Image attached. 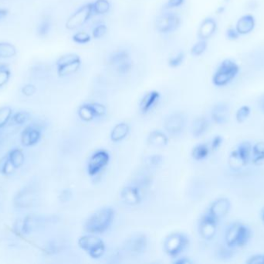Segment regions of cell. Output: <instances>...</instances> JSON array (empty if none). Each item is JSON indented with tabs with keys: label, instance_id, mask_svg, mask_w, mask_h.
<instances>
[{
	"label": "cell",
	"instance_id": "cell-1",
	"mask_svg": "<svg viewBox=\"0 0 264 264\" xmlns=\"http://www.w3.org/2000/svg\"><path fill=\"white\" fill-rule=\"evenodd\" d=\"M116 211L112 206L99 208L85 221L84 229L88 233H104L109 230L115 222Z\"/></svg>",
	"mask_w": 264,
	"mask_h": 264
},
{
	"label": "cell",
	"instance_id": "cell-2",
	"mask_svg": "<svg viewBox=\"0 0 264 264\" xmlns=\"http://www.w3.org/2000/svg\"><path fill=\"white\" fill-rule=\"evenodd\" d=\"M252 237L250 226L243 223H234L227 227L224 234L225 245L230 250L246 246Z\"/></svg>",
	"mask_w": 264,
	"mask_h": 264
},
{
	"label": "cell",
	"instance_id": "cell-3",
	"mask_svg": "<svg viewBox=\"0 0 264 264\" xmlns=\"http://www.w3.org/2000/svg\"><path fill=\"white\" fill-rule=\"evenodd\" d=\"M190 246V238L182 231H174L164 239V252L168 257L176 259L182 255Z\"/></svg>",
	"mask_w": 264,
	"mask_h": 264
},
{
	"label": "cell",
	"instance_id": "cell-4",
	"mask_svg": "<svg viewBox=\"0 0 264 264\" xmlns=\"http://www.w3.org/2000/svg\"><path fill=\"white\" fill-rule=\"evenodd\" d=\"M240 68L232 59H225L218 66L212 75V82L216 87H224L235 79Z\"/></svg>",
	"mask_w": 264,
	"mask_h": 264
},
{
	"label": "cell",
	"instance_id": "cell-5",
	"mask_svg": "<svg viewBox=\"0 0 264 264\" xmlns=\"http://www.w3.org/2000/svg\"><path fill=\"white\" fill-rule=\"evenodd\" d=\"M78 245L90 258L98 260L106 252V244L96 234L88 233L81 235L78 239Z\"/></svg>",
	"mask_w": 264,
	"mask_h": 264
},
{
	"label": "cell",
	"instance_id": "cell-6",
	"mask_svg": "<svg viewBox=\"0 0 264 264\" xmlns=\"http://www.w3.org/2000/svg\"><path fill=\"white\" fill-rule=\"evenodd\" d=\"M109 66L120 75H126L133 68V61L128 51L117 49L112 51L108 58Z\"/></svg>",
	"mask_w": 264,
	"mask_h": 264
},
{
	"label": "cell",
	"instance_id": "cell-7",
	"mask_svg": "<svg viewBox=\"0 0 264 264\" xmlns=\"http://www.w3.org/2000/svg\"><path fill=\"white\" fill-rule=\"evenodd\" d=\"M111 154L105 149H98L93 151L88 158L86 170L88 176L95 177L104 171L109 165Z\"/></svg>",
	"mask_w": 264,
	"mask_h": 264
},
{
	"label": "cell",
	"instance_id": "cell-8",
	"mask_svg": "<svg viewBox=\"0 0 264 264\" xmlns=\"http://www.w3.org/2000/svg\"><path fill=\"white\" fill-rule=\"evenodd\" d=\"M252 147L250 141L241 142L229 156L228 163L233 170H239L246 166L251 161Z\"/></svg>",
	"mask_w": 264,
	"mask_h": 264
},
{
	"label": "cell",
	"instance_id": "cell-9",
	"mask_svg": "<svg viewBox=\"0 0 264 264\" xmlns=\"http://www.w3.org/2000/svg\"><path fill=\"white\" fill-rule=\"evenodd\" d=\"M187 126V118L181 112H175L165 118L163 122L164 131L169 136L178 137L185 132Z\"/></svg>",
	"mask_w": 264,
	"mask_h": 264
},
{
	"label": "cell",
	"instance_id": "cell-10",
	"mask_svg": "<svg viewBox=\"0 0 264 264\" xmlns=\"http://www.w3.org/2000/svg\"><path fill=\"white\" fill-rule=\"evenodd\" d=\"M93 15L92 2L85 4L70 15L65 24V28L69 31L79 29L90 20Z\"/></svg>",
	"mask_w": 264,
	"mask_h": 264
},
{
	"label": "cell",
	"instance_id": "cell-11",
	"mask_svg": "<svg viewBox=\"0 0 264 264\" xmlns=\"http://www.w3.org/2000/svg\"><path fill=\"white\" fill-rule=\"evenodd\" d=\"M107 107L99 102L84 103L78 109V116L81 121L90 123L94 120H100L106 116Z\"/></svg>",
	"mask_w": 264,
	"mask_h": 264
},
{
	"label": "cell",
	"instance_id": "cell-12",
	"mask_svg": "<svg viewBox=\"0 0 264 264\" xmlns=\"http://www.w3.org/2000/svg\"><path fill=\"white\" fill-rule=\"evenodd\" d=\"M181 24V18L179 15L169 11L162 13L158 17L155 26L158 33L169 34L177 31Z\"/></svg>",
	"mask_w": 264,
	"mask_h": 264
},
{
	"label": "cell",
	"instance_id": "cell-13",
	"mask_svg": "<svg viewBox=\"0 0 264 264\" xmlns=\"http://www.w3.org/2000/svg\"><path fill=\"white\" fill-rule=\"evenodd\" d=\"M120 198L125 205L138 206L143 200V188L139 183L128 184L120 190Z\"/></svg>",
	"mask_w": 264,
	"mask_h": 264
},
{
	"label": "cell",
	"instance_id": "cell-14",
	"mask_svg": "<svg viewBox=\"0 0 264 264\" xmlns=\"http://www.w3.org/2000/svg\"><path fill=\"white\" fill-rule=\"evenodd\" d=\"M219 222L207 212L202 216L198 223V232L203 240L209 242L215 238Z\"/></svg>",
	"mask_w": 264,
	"mask_h": 264
},
{
	"label": "cell",
	"instance_id": "cell-15",
	"mask_svg": "<svg viewBox=\"0 0 264 264\" xmlns=\"http://www.w3.org/2000/svg\"><path fill=\"white\" fill-rule=\"evenodd\" d=\"M148 238L144 233H136L127 239L124 244L126 251L132 256H140L147 250Z\"/></svg>",
	"mask_w": 264,
	"mask_h": 264
},
{
	"label": "cell",
	"instance_id": "cell-16",
	"mask_svg": "<svg viewBox=\"0 0 264 264\" xmlns=\"http://www.w3.org/2000/svg\"><path fill=\"white\" fill-rule=\"evenodd\" d=\"M231 209V202L227 198H219L214 200L208 207V212L218 221L228 215Z\"/></svg>",
	"mask_w": 264,
	"mask_h": 264
},
{
	"label": "cell",
	"instance_id": "cell-17",
	"mask_svg": "<svg viewBox=\"0 0 264 264\" xmlns=\"http://www.w3.org/2000/svg\"><path fill=\"white\" fill-rule=\"evenodd\" d=\"M161 93L156 90L149 91L142 97L139 102V110L142 115H147L159 103Z\"/></svg>",
	"mask_w": 264,
	"mask_h": 264
},
{
	"label": "cell",
	"instance_id": "cell-18",
	"mask_svg": "<svg viewBox=\"0 0 264 264\" xmlns=\"http://www.w3.org/2000/svg\"><path fill=\"white\" fill-rule=\"evenodd\" d=\"M217 28V21L213 17H206L200 24L198 37L200 40H208L216 33Z\"/></svg>",
	"mask_w": 264,
	"mask_h": 264
},
{
	"label": "cell",
	"instance_id": "cell-19",
	"mask_svg": "<svg viewBox=\"0 0 264 264\" xmlns=\"http://www.w3.org/2000/svg\"><path fill=\"white\" fill-rule=\"evenodd\" d=\"M41 136L42 133L40 129L29 126L22 132V145L24 147H32L40 142Z\"/></svg>",
	"mask_w": 264,
	"mask_h": 264
},
{
	"label": "cell",
	"instance_id": "cell-20",
	"mask_svg": "<svg viewBox=\"0 0 264 264\" xmlns=\"http://www.w3.org/2000/svg\"><path fill=\"white\" fill-rule=\"evenodd\" d=\"M131 132V127L126 122H120L112 128L110 132V139L114 143H119L128 137Z\"/></svg>",
	"mask_w": 264,
	"mask_h": 264
},
{
	"label": "cell",
	"instance_id": "cell-21",
	"mask_svg": "<svg viewBox=\"0 0 264 264\" xmlns=\"http://www.w3.org/2000/svg\"><path fill=\"white\" fill-rule=\"evenodd\" d=\"M147 142L151 147L155 148H163L169 145V136L165 131L154 130L148 134Z\"/></svg>",
	"mask_w": 264,
	"mask_h": 264
},
{
	"label": "cell",
	"instance_id": "cell-22",
	"mask_svg": "<svg viewBox=\"0 0 264 264\" xmlns=\"http://www.w3.org/2000/svg\"><path fill=\"white\" fill-rule=\"evenodd\" d=\"M211 119L217 125H223L229 118V106L224 102H219L211 109Z\"/></svg>",
	"mask_w": 264,
	"mask_h": 264
},
{
	"label": "cell",
	"instance_id": "cell-23",
	"mask_svg": "<svg viewBox=\"0 0 264 264\" xmlns=\"http://www.w3.org/2000/svg\"><path fill=\"white\" fill-rule=\"evenodd\" d=\"M255 27V17L251 14H246L237 20L235 28L239 35H247L254 31Z\"/></svg>",
	"mask_w": 264,
	"mask_h": 264
},
{
	"label": "cell",
	"instance_id": "cell-24",
	"mask_svg": "<svg viewBox=\"0 0 264 264\" xmlns=\"http://www.w3.org/2000/svg\"><path fill=\"white\" fill-rule=\"evenodd\" d=\"M210 123L205 116H200L195 119L191 126V133L195 138L202 137L208 131Z\"/></svg>",
	"mask_w": 264,
	"mask_h": 264
},
{
	"label": "cell",
	"instance_id": "cell-25",
	"mask_svg": "<svg viewBox=\"0 0 264 264\" xmlns=\"http://www.w3.org/2000/svg\"><path fill=\"white\" fill-rule=\"evenodd\" d=\"M210 153V147L208 143H198L192 148L191 156L194 161H203L208 158Z\"/></svg>",
	"mask_w": 264,
	"mask_h": 264
},
{
	"label": "cell",
	"instance_id": "cell-26",
	"mask_svg": "<svg viewBox=\"0 0 264 264\" xmlns=\"http://www.w3.org/2000/svg\"><path fill=\"white\" fill-rule=\"evenodd\" d=\"M11 166L14 169H19L25 163V154L20 148H14L7 154Z\"/></svg>",
	"mask_w": 264,
	"mask_h": 264
},
{
	"label": "cell",
	"instance_id": "cell-27",
	"mask_svg": "<svg viewBox=\"0 0 264 264\" xmlns=\"http://www.w3.org/2000/svg\"><path fill=\"white\" fill-rule=\"evenodd\" d=\"M81 66V60L67 64L65 66L57 67V72L59 78H66L70 76L78 71Z\"/></svg>",
	"mask_w": 264,
	"mask_h": 264
},
{
	"label": "cell",
	"instance_id": "cell-28",
	"mask_svg": "<svg viewBox=\"0 0 264 264\" xmlns=\"http://www.w3.org/2000/svg\"><path fill=\"white\" fill-rule=\"evenodd\" d=\"M52 20L49 17H43L36 26V34L40 38H46L52 30Z\"/></svg>",
	"mask_w": 264,
	"mask_h": 264
},
{
	"label": "cell",
	"instance_id": "cell-29",
	"mask_svg": "<svg viewBox=\"0 0 264 264\" xmlns=\"http://www.w3.org/2000/svg\"><path fill=\"white\" fill-rule=\"evenodd\" d=\"M17 55L16 47L9 42L0 41V59L7 60Z\"/></svg>",
	"mask_w": 264,
	"mask_h": 264
},
{
	"label": "cell",
	"instance_id": "cell-30",
	"mask_svg": "<svg viewBox=\"0 0 264 264\" xmlns=\"http://www.w3.org/2000/svg\"><path fill=\"white\" fill-rule=\"evenodd\" d=\"M251 161L254 165L264 162V141L257 142L252 147Z\"/></svg>",
	"mask_w": 264,
	"mask_h": 264
},
{
	"label": "cell",
	"instance_id": "cell-31",
	"mask_svg": "<svg viewBox=\"0 0 264 264\" xmlns=\"http://www.w3.org/2000/svg\"><path fill=\"white\" fill-rule=\"evenodd\" d=\"M93 5V15L95 16H104L109 13L112 7L109 0H95L92 2Z\"/></svg>",
	"mask_w": 264,
	"mask_h": 264
},
{
	"label": "cell",
	"instance_id": "cell-32",
	"mask_svg": "<svg viewBox=\"0 0 264 264\" xmlns=\"http://www.w3.org/2000/svg\"><path fill=\"white\" fill-rule=\"evenodd\" d=\"M39 223H40V220H38L37 218L33 217V216H27L22 223V233L24 235H29L32 233V231L37 228Z\"/></svg>",
	"mask_w": 264,
	"mask_h": 264
},
{
	"label": "cell",
	"instance_id": "cell-33",
	"mask_svg": "<svg viewBox=\"0 0 264 264\" xmlns=\"http://www.w3.org/2000/svg\"><path fill=\"white\" fill-rule=\"evenodd\" d=\"M13 115V109L9 105L0 107V131L7 125Z\"/></svg>",
	"mask_w": 264,
	"mask_h": 264
},
{
	"label": "cell",
	"instance_id": "cell-34",
	"mask_svg": "<svg viewBox=\"0 0 264 264\" xmlns=\"http://www.w3.org/2000/svg\"><path fill=\"white\" fill-rule=\"evenodd\" d=\"M30 118V114L27 111H19L13 115L11 118L9 124L11 125H24Z\"/></svg>",
	"mask_w": 264,
	"mask_h": 264
},
{
	"label": "cell",
	"instance_id": "cell-35",
	"mask_svg": "<svg viewBox=\"0 0 264 264\" xmlns=\"http://www.w3.org/2000/svg\"><path fill=\"white\" fill-rule=\"evenodd\" d=\"M12 76L10 68L7 65L0 64V89L7 85Z\"/></svg>",
	"mask_w": 264,
	"mask_h": 264
},
{
	"label": "cell",
	"instance_id": "cell-36",
	"mask_svg": "<svg viewBox=\"0 0 264 264\" xmlns=\"http://www.w3.org/2000/svg\"><path fill=\"white\" fill-rule=\"evenodd\" d=\"M208 48L207 40H199L191 48V55L194 57H200L206 51Z\"/></svg>",
	"mask_w": 264,
	"mask_h": 264
},
{
	"label": "cell",
	"instance_id": "cell-37",
	"mask_svg": "<svg viewBox=\"0 0 264 264\" xmlns=\"http://www.w3.org/2000/svg\"><path fill=\"white\" fill-rule=\"evenodd\" d=\"M81 58L79 55L77 54H74V53H70V54H66V55H62L59 57L56 62V67H59V66H65L67 64L73 63L74 62H78V61H81Z\"/></svg>",
	"mask_w": 264,
	"mask_h": 264
},
{
	"label": "cell",
	"instance_id": "cell-38",
	"mask_svg": "<svg viewBox=\"0 0 264 264\" xmlns=\"http://www.w3.org/2000/svg\"><path fill=\"white\" fill-rule=\"evenodd\" d=\"M92 36L86 31H78L72 36L74 43L78 44H87L90 42Z\"/></svg>",
	"mask_w": 264,
	"mask_h": 264
},
{
	"label": "cell",
	"instance_id": "cell-39",
	"mask_svg": "<svg viewBox=\"0 0 264 264\" xmlns=\"http://www.w3.org/2000/svg\"><path fill=\"white\" fill-rule=\"evenodd\" d=\"M108 33V27L105 24H99L92 30V38L100 40Z\"/></svg>",
	"mask_w": 264,
	"mask_h": 264
},
{
	"label": "cell",
	"instance_id": "cell-40",
	"mask_svg": "<svg viewBox=\"0 0 264 264\" xmlns=\"http://www.w3.org/2000/svg\"><path fill=\"white\" fill-rule=\"evenodd\" d=\"M251 109L248 105L241 106L235 113V120L239 123H243L248 119L250 116Z\"/></svg>",
	"mask_w": 264,
	"mask_h": 264
},
{
	"label": "cell",
	"instance_id": "cell-41",
	"mask_svg": "<svg viewBox=\"0 0 264 264\" xmlns=\"http://www.w3.org/2000/svg\"><path fill=\"white\" fill-rule=\"evenodd\" d=\"M185 54L184 51H179L177 53L175 56L171 57L169 58V66L173 68L179 67L185 61Z\"/></svg>",
	"mask_w": 264,
	"mask_h": 264
},
{
	"label": "cell",
	"instance_id": "cell-42",
	"mask_svg": "<svg viewBox=\"0 0 264 264\" xmlns=\"http://www.w3.org/2000/svg\"><path fill=\"white\" fill-rule=\"evenodd\" d=\"M9 166H11V165L7 155L0 158V174L7 175L9 173Z\"/></svg>",
	"mask_w": 264,
	"mask_h": 264
},
{
	"label": "cell",
	"instance_id": "cell-43",
	"mask_svg": "<svg viewBox=\"0 0 264 264\" xmlns=\"http://www.w3.org/2000/svg\"><path fill=\"white\" fill-rule=\"evenodd\" d=\"M36 87L33 84L27 83L21 88V93L26 97H31L36 93Z\"/></svg>",
	"mask_w": 264,
	"mask_h": 264
},
{
	"label": "cell",
	"instance_id": "cell-44",
	"mask_svg": "<svg viewBox=\"0 0 264 264\" xmlns=\"http://www.w3.org/2000/svg\"><path fill=\"white\" fill-rule=\"evenodd\" d=\"M223 143V136L220 135H217V136H214L211 140L210 143H209V147H210L211 152H215L216 150H219L221 147Z\"/></svg>",
	"mask_w": 264,
	"mask_h": 264
},
{
	"label": "cell",
	"instance_id": "cell-45",
	"mask_svg": "<svg viewBox=\"0 0 264 264\" xmlns=\"http://www.w3.org/2000/svg\"><path fill=\"white\" fill-rule=\"evenodd\" d=\"M73 192L71 189L69 188H65L61 192H59L58 199L59 201L62 203H67L70 201V199L72 198Z\"/></svg>",
	"mask_w": 264,
	"mask_h": 264
},
{
	"label": "cell",
	"instance_id": "cell-46",
	"mask_svg": "<svg viewBox=\"0 0 264 264\" xmlns=\"http://www.w3.org/2000/svg\"><path fill=\"white\" fill-rule=\"evenodd\" d=\"M163 156L161 154H152L148 158V163L151 166H158L163 163Z\"/></svg>",
	"mask_w": 264,
	"mask_h": 264
},
{
	"label": "cell",
	"instance_id": "cell-47",
	"mask_svg": "<svg viewBox=\"0 0 264 264\" xmlns=\"http://www.w3.org/2000/svg\"><path fill=\"white\" fill-rule=\"evenodd\" d=\"M185 2V0H168L165 7L167 10H170V9H176V8L183 6Z\"/></svg>",
	"mask_w": 264,
	"mask_h": 264
},
{
	"label": "cell",
	"instance_id": "cell-48",
	"mask_svg": "<svg viewBox=\"0 0 264 264\" xmlns=\"http://www.w3.org/2000/svg\"><path fill=\"white\" fill-rule=\"evenodd\" d=\"M248 264H264V254H257L249 257L246 261Z\"/></svg>",
	"mask_w": 264,
	"mask_h": 264
},
{
	"label": "cell",
	"instance_id": "cell-49",
	"mask_svg": "<svg viewBox=\"0 0 264 264\" xmlns=\"http://www.w3.org/2000/svg\"><path fill=\"white\" fill-rule=\"evenodd\" d=\"M31 72H33L34 74H36V76H39L40 74H44L46 72H47V67L43 64V65L38 64L36 66H32Z\"/></svg>",
	"mask_w": 264,
	"mask_h": 264
},
{
	"label": "cell",
	"instance_id": "cell-50",
	"mask_svg": "<svg viewBox=\"0 0 264 264\" xmlns=\"http://www.w3.org/2000/svg\"><path fill=\"white\" fill-rule=\"evenodd\" d=\"M226 36L228 40L234 41V40H238L240 35L239 34L235 28H231L227 30V32H226Z\"/></svg>",
	"mask_w": 264,
	"mask_h": 264
},
{
	"label": "cell",
	"instance_id": "cell-51",
	"mask_svg": "<svg viewBox=\"0 0 264 264\" xmlns=\"http://www.w3.org/2000/svg\"><path fill=\"white\" fill-rule=\"evenodd\" d=\"M192 263L193 261L189 257H184L182 255L174 259V264H191Z\"/></svg>",
	"mask_w": 264,
	"mask_h": 264
},
{
	"label": "cell",
	"instance_id": "cell-52",
	"mask_svg": "<svg viewBox=\"0 0 264 264\" xmlns=\"http://www.w3.org/2000/svg\"><path fill=\"white\" fill-rule=\"evenodd\" d=\"M219 257L222 258H230L232 257V253H231V250L229 249L228 247L222 248L219 250Z\"/></svg>",
	"mask_w": 264,
	"mask_h": 264
},
{
	"label": "cell",
	"instance_id": "cell-53",
	"mask_svg": "<svg viewBox=\"0 0 264 264\" xmlns=\"http://www.w3.org/2000/svg\"><path fill=\"white\" fill-rule=\"evenodd\" d=\"M9 15V10L5 8L0 7V21H2L4 19L6 18Z\"/></svg>",
	"mask_w": 264,
	"mask_h": 264
},
{
	"label": "cell",
	"instance_id": "cell-54",
	"mask_svg": "<svg viewBox=\"0 0 264 264\" xmlns=\"http://www.w3.org/2000/svg\"><path fill=\"white\" fill-rule=\"evenodd\" d=\"M247 6L250 9H256L257 7V2H256L255 0H251V1H249Z\"/></svg>",
	"mask_w": 264,
	"mask_h": 264
},
{
	"label": "cell",
	"instance_id": "cell-55",
	"mask_svg": "<svg viewBox=\"0 0 264 264\" xmlns=\"http://www.w3.org/2000/svg\"><path fill=\"white\" fill-rule=\"evenodd\" d=\"M225 11H226V6H219V7L216 9V13H217L218 15L223 14V13H225Z\"/></svg>",
	"mask_w": 264,
	"mask_h": 264
},
{
	"label": "cell",
	"instance_id": "cell-56",
	"mask_svg": "<svg viewBox=\"0 0 264 264\" xmlns=\"http://www.w3.org/2000/svg\"><path fill=\"white\" fill-rule=\"evenodd\" d=\"M259 105L261 107V109L264 112V95L261 97V99H260Z\"/></svg>",
	"mask_w": 264,
	"mask_h": 264
},
{
	"label": "cell",
	"instance_id": "cell-57",
	"mask_svg": "<svg viewBox=\"0 0 264 264\" xmlns=\"http://www.w3.org/2000/svg\"><path fill=\"white\" fill-rule=\"evenodd\" d=\"M261 222H262L263 225L264 226V208L263 209L262 212H261Z\"/></svg>",
	"mask_w": 264,
	"mask_h": 264
},
{
	"label": "cell",
	"instance_id": "cell-58",
	"mask_svg": "<svg viewBox=\"0 0 264 264\" xmlns=\"http://www.w3.org/2000/svg\"><path fill=\"white\" fill-rule=\"evenodd\" d=\"M1 142H2V136H1V134H0V145H1Z\"/></svg>",
	"mask_w": 264,
	"mask_h": 264
}]
</instances>
